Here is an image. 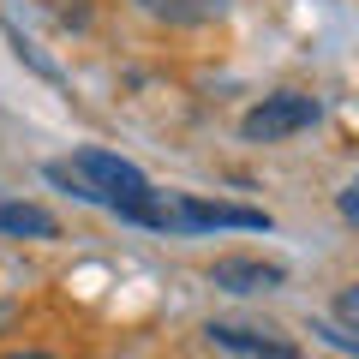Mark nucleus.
I'll return each instance as SVG.
<instances>
[{"label":"nucleus","instance_id":"obj_2","mask_svg":"<svg viewBox=\"0 0 359 359\" xmlns=\"http://www.w3.org/2000/svg\"><path fill=\"white\" fill-rule=\"evenodd\" d=\"M318 96H306V90H276V96H264L257 108H245V120H240V138L245 144H282V138H294V132H306V126H318Z\"/></svg>","mask_w":359,"mask_h":359},{"label":"nucleus","instance_id":"obj_5","mask_svg":"<svg viewBox=\"0 0 359 359\" xmlns=\"http://www.w3.org/2000/svg\"><path fill=\"white\" fill-rule=\"evenodd\" d=\"M144 18L156 25H174V30H192V25H216L228 13V0H132Z\"/></svg>","mask_w":359,"mask_h":359},{"label":"nucleus","instance_id":"obj_9","mask_svg":"<svg viewBox=\"0 0 359 359\" xmlns=\"http://www.w3.org/2000/svg\"><path fill=\"white\" fill-rule=\"evenodd\" d=\"M335 210H341L347 222H359V174H353V180L341 186V198H335Z\"/></svg>","mask_w":359,"mask_h":359},{"label":"nucleus","instance_id":"obj_3","mask_svg":"<svg viewBox=\"0 0 359 359\" xmlns=\"http://www.w3.org/2000/svg\"><path fill=\"white\" fill-rule=\"evenodd\" d=\"M210 282L222 287V294H269V287H282L287 282V269L282 264H264V257H216L210 264Z\"/></svg>","mask_w":359,"mask_h":359},{"label":"nucleus","instance_id":"obj_12","mask_svg":"<svg viewBox=\"0 0 359 359\" xmlns=\"http://www.w3.org/2000/svg\"><path fill=\"white\" fill-rule=\"evenodd\" d=\"M13 318H18V306H13V299H0V330H13Z\"/></svg>","mask_w":359,"mask_h":359},{"label":"nucleus","instance_id":"obj_4","mask_svg":"<svg viewBox=\"0 0 359 359\" xmlns=\"http://www.w3.org/2000/svg\"><path fill=\"white\" fill-rule=\"evenodd\" d=\"M204 335L228 353H245V359H299V347L276 330H245V323H204Z\"/></svg>","mask_w":359,"mask_h":359},{"label":"nucleus","instance_id":"obj_6","mask_svg":"<svg viewBox=\"0 0 359 359\" xmlns=\"http://www.w3.org/2000/svg\"><path fill=\"white\" fill-rule=\"evenodd\" d=\"M0 233H13V240H54L60 222H54L42 204H25V198L0 192Z\"/></svg>","mask_w":359,"mask_h":359},{"label":"nucleus","instance_id":"obj_8","mask_svg":"<svg viewBox=\"0 0 359 359\" xmlns=\"http://www.w3.org/2000/svg\"><path fill=\"white\" fill-rule=\"evenodd\" d=\"M13 48H18V60H30V66H36V72H42V78H60V66H54V60H42V54L30 48L25 36H13Z\"/></svg>","mask_w":359,"mask_h":359},{"label":"nucleus","instance_id":"obj_11","mask_svg":"<svg viewBox=\"0 0 359 359\" xmlns=\"http://www.w3.org/2000/svg\"><path fill=\"white\" fill-rule=\"evenodd\" d=\"M0 359H54V353H42V347H13V353H0Z\"/></svg>","mask_w":359,"mask_h":359},{"label":"nucleus","instance_id":"obj_1","mask_svg":"<svg viewBox=\"0 0 359 359\" xmlns=\"http://www.w3.org/2000/svg\"><path fill=\"white\" fill-rule=\"evenodd\" d=\"M42 174H48L54 186H66L78 204H96V210H108V216H132L138 204L156 198V186L144 180V168H132L126 156L102 150V144H78L66 162H48Z\"/></svg>","mask_w":359,"mask_h":359},{"label":"nucleus","instance_id":"obj_10","mask_svg":"<svg viewBox=\"0 0 359 359\" xmlns=\"http://www.w3.org/2000/svg\"><path fill=\"white\" fill-rule=\"evenodd\" d=\"M335 318H341V323H359V287H341V299H335Z\"/></svg>","mask_w":359,"mask_h":359},{"label":"nucleus","instance_id":"obj_7","mask_svg":"<svg viewBox=\"0 0 359 359\" xmlns=\"http://www.w3.org/2000/svg\"><path fill=\"white\" fill-rule=\"evenodd\" d=\"M318 335L330 347H347V353H359V330H347V323H318Z\"/></svg>","mask_w":359,"mask_h":359}]
</instances>
